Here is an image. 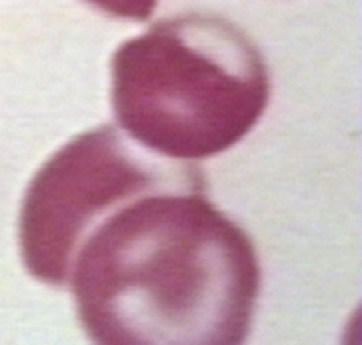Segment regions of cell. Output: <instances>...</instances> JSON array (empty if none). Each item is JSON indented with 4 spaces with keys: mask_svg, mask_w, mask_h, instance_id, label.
<instances>
[{
    "mask_svg": "<svg viewBox=\"0 0 362 345\" xmlns=\"http://www.w3.org/2000/svg\"><path fill=\"white\" fill-rule=\"evenodd\" d=\"M68 285L102 345H240L261 292L257 250L207 197L204 172L144 192L78 247Z\"/></svg>",
    "mask_w": 362,
    "mask_h": 345,
    "instance_id": "1",
    "label": "cell"
},
{
    "mask_svg": "<svg viewBox=\"0 0 362 345\" xmlns=\"http://www.w3.org/2000/svg\"><path fill=\"white\" fill-rule=\"evenodd\" d=\"M111 100L132 140L180 160L209 159L242 142L271 99L266 59L235 23L188 13L117 47Z\"/></svg>",
    "mask_w": 362,
    "mask_h": 345,
    "instance_id": "2",
    "label": "cell"
},
{
    "mask_svg": "<svg viewBox=\"0 0 362 345\" xmlns=\"http://www.w3.org/2000/svg\"><path fill=\"white\" fill-rule=\"evenodd\" d=\"M159 156L111 124L62 145L23 197L19 252L31 276L52 287L68 285L78 247L114 207L202 172L190 160Z\"/></svg>",
    "mask_w": 362,
    "mask_h": 345,
    "instance_id": "3",
    "label": "cell"
},
{
    "mask_svg": "<svg viewBox=\"0 0 362 345\" xmlns=\"http://www.w3.org/2000/svg\"><path fill=\"white\" fill-rule=\"evenodd\" d=\"M85 2L111 18L141 23L147 21L153 14L159 0H85Z\"/></svg>",
    "mask_w": 362,
    "mask_h": 345,
    "instance_id": "4",
    "label": "cell"
}]
</instances>
